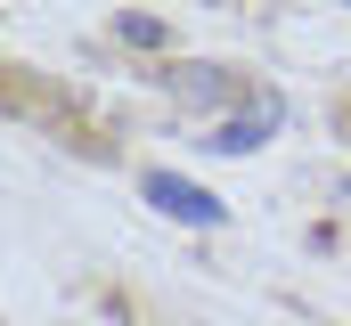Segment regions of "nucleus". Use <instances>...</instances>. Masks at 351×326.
Returning <instances> with one entry per match:
<instances>
[{
  "instance_id": "obj_4",
  "label": "nucleus",
  "mask_w": 351,
  "mask_h": 326,
  "mask_svg": "<svg viewBox=\"0 0 351 326\" xmlns=\"http://www.w3.org/2000/svg\"><path fill=\"white\" fill-rule=\"evenodd\" d=\"M123 41H139V49H164V25H156V16H123Z\"/></svg>"
},
{
  "instance_id": "obj_1",
  "label": "nucleus",
  "mask_w": 351,
  "mask_h": 326,
  "mask_svg": "<svg viewBox=\"0 0 351 326\" xmlns=\"http://www.w3.org/2000/svg\"><path fill=\"white\" fill-rule=\"evenodd\" d=\"M139 188H147V204H156L164 221H188V229H221V221H229V212H221V196H204V188H196V179H180V171H147Z\"/></svg>"
},
{
  "instance_id": "obj_5",
  "label": "nucleus",
  "mask_w": 351,
  "mask_h": 326,
  "mask_svg": "<svg viewBox=\"0 0 351 326\" xmlns=\"http://www.w3.org/2000/svg\"><path fill=\"white\" fill-rule=\"evenodd\" d=\"M343 8H351V0H343Z\"/></svg>"
},
{
  "instance_id": "obj_2",
  "label": "nucleus",
  "mask_w": 351,
  "mask_h": 326,
  "mask_svg": "<svg viewBox=\"0 0 351 326\" xmlns=\"http://www.w3.org/2000/svg\"><path fill=\"white\" fill-rule=\"evenodd\" d=\"M269 131H278V98H269L262 114H237V123H221V131H213L204 147H213V155H254V147H262Z\"/></svg>"
},
{
  "instance_id": "obj_3",
  "label": "nucleus",
  "mask_w": 351,
  "mask_h": 326,
  "mask_svg": "<svg viewBox=\"0 0 351 326\" xmlns=\"http://www.w3.org/2000/svg\"><path fill=\"white\" fill-rule=\"evenodd\" d=\"M172 98H188V106H229V74L221 66H172Z\"/></svg>"
}]
</instances>
